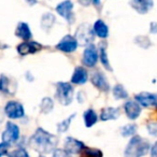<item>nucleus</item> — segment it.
I'll use <instances>...</instances> for the list:
<instances>
[{"label":"nucleus","mask_w":157,"mask_h":157,"mask_svg":"<svg viewBox=\"0 0 157 157\" xmlns=\"http://www.w3.org/2000/svg\"><path fill=\"white\" fill-rule=\"evenodd\" d=\"M58 139L43 128H38L29 140V145L41 153H51L56 150Z\"/></svg>","instance_id":"obj_1"},{"label":"nucleus","mask_w":157,"mask_h":157,"mask_svg":"<svg viewBox=\"0 0 157 157\" xmlns=\"http://www.w3.org/2000/svg\"><path fill=\"white\" fill-rule=\"evenodd\" d=\"M150 151V143L145 139L135 136L128 142L126 148H125L124 156L125 157H142L147 154Z\"/></svg>","instance_id":"obj_2"},{"label":"nucleus","mask_w":157,"mask_h":157,"mask_svg":"<svg viewBox=\"0 0 157 157\" xmlns=\"http://www.w3.org/2000/svg\"><path fill=\"white\" fill-rule=\"evenodd\" d=\"M73 86L68 82H58L56 84V98L63 105H69L73 100Z\"/></svg>","instance_id":"obj_3"},{"label":"nucleus","mask_w":157,"mask_h":157,"mask_svg":"<svg viewBox=\"0 0 157 157\" xmlns=\"http://www.w3.org/2000/svg\"><path fill=\"white\" fill-rule=\"evenodd\" d=\"M75 39L81 44H92L95 39V33L88 24H82L75 31Z\"/></svg>","instance_id":"obj_4"},{"label":"nucleus","mask_w":157,"mask_h":157,"mask_svg":"<svg viewBox=\"0 0 157 157\" xmlns=\"http://www.w3.org/2000/svg\"><path fill=\"white\" fill-rule=\"evenodd\" d=\"M5 114L11 120H16V118H22L25 115V110L22 103L18 101H8L7 105H5Z\"/></svg>","instance_id":"obj_5"},{"label":"nucleus","mask_w":157,"mask_h":157,"mask_svg":"<svg viewBox=\"0 0 157 157\" xmlns=\"http://www.w3.org/2000/svg\"><path fill=\"white\" fill-rule=\"evenodd\" d=\"M99 59V52L95 44H88L83 52V63L88 68H93L97 65Z\"/></svg>","instance_id":"obj_6"},{"label":"nucleus","mask_w":157,"mask_h":157,"mask_svg":"<svg viewBox=\"0 0 157 157\" xmlns=\"http://www.w3.org/2000/svg\"><path fill=\"white\" fill-rule=\"evenodd\" d=\"M78 46V42L73 36L67 35L56 44V50L63 53H73Z\"/></svg>","instance_id":"obj_7"},{"label":"nucleus","mask_w":157,"mask_h":157,"mask_svg":"<svg viewBox=\"0 0 157 157\" xmlns=\"http://www.w3.org/2000/svg\"><path fill=\"white\" fill-rule=\"evenodd\" d=\"M20 138V127L12 122H8L6 130L2 132V142L12 144L16 142Z\"/></svg>","instance_id":"obj_8"},{"label":"nucleus","mask_w":157,"mask_h":157,"mask_svg":"<svg viewBox=\"0 0 157 157\" xmlns=\"http://www.w3.org/2000/svg\"><path fill=\"white\" fill-rule=\"evenodd\" d=\"M56 12L68 22L73 21V2L71 0H63L56 7Z\"/></svg>","instance_id":"obj_9"},{"label":"nucleus","mask_w":157,"mask_h":157,"mask_svg":"<svg viewBox=\"0 0 157 157\" xmlns=\"http://www.w3.org/2000/svg\"><path fill=\"white\" fill-rule=\"evenodd\" d=\"M43 46L37 41H24L21 44L17 45V53L22 56H26V55L35 54V53L39 52Z\"/></svg>","instance_id":"obj_10"},{"label":"nucleus","mask_w":157,"mask_h":157,"mask_svg":"<svg viewBox=\"0 0 157 157\" xmlns=\"http://www.w3.org/2000/svg\"><path fill=\"white\" fill-rule=\"evenodd\" d=\"M90 82H92V84L95 87L98 88L101 92L108 93L110 90L109 82H108L107 78H105V75L102 72H100V71L94 72V73L92 74V76H90Z\"/></svg>","instance_id":"obj_11"},{"label":"nucleus","mask_w":157,"mask_h":157,"mask_svg":"<svg viewBox=\"0 0 157 157\" xmlns=\"http://www.w3.org/2000/svg\"><path fill=\"white\" fill-rule=\"evenodd\" d=\"M85 144L78 139H74L72 137H68L65 140V150L69 154H78L85 148Z\"/></svg>","instance_id":"obj_12"},{"label":"nucleus","mask_w":157,"mask_h":157,"mask_svg":"<svg viewBox=\"0 0 157 157\" xmlns=\"http://www.w3.org/2000/svg\"><path fill=\"white\" fill-rule=\"evenodd\" d=\"M136 100L139 105L143 107H155L157 105V95L151 94V93H140L136 95Z\"/></svg>","instance_id":"obj_13"},{"label":"nucleus","mask_w":157,"mask_h":157,"mask_svg":"<svg viewBox=\"0 0 157 157\" xmlns=\"http://www.w3.org/2000/svg\"><path fill=\"white\" fill-rule=\"evenodd\" d=\"M124 110L129 120H137L141 114V107L137 101L128 100L124 105Z\"/></svg>","instance_id":"obj_14"},{"label":"nucleus","mask_w":157,"mask_h":157,"mask_svg":"<svg viewBox=\"0 0 157 157\" xmlns=\"http://www.w3.org/2000/svg\"><path fill=\"white\" fill-rule=\"evenodd\" d=\"M88 73L87 70L83 67H75L73 74L71 76V83L75 85H83L87 82Z\"/></svg>","instance_id":"obj_15"},{"label":"nucleus","mask_w":157,"mask_h":157,"mask_svg":"<svg viewBox=\"0 0 157 157\" xmlns=\"http://www.w3.org/2000/svg\"><path fill=\"white\" fill-rule=\"evenodd\" d=\"M131 7L140 14H145L154 6L153 0H131Z\"/></svg>","instance_id":"obj_16"},{"label":"nucleus","mask_w":157,"mask_h":157,"mask_svg":"<svg viewBox=\"0 0 157 157\" xmlns=\"http://www.w3.org/2000/svg\"><path fill=\"white\" fill-rule=\"evenodd\" d=\"M15 36L20 38V39L24 40V41H29L31 39V37H33V35H31V30L29 28L28 24L25 22L18 23L15 30Z\"/></svg>","instance_id":"obj_17"},{"label":"nucleus","mask_w":157,"mask_h":157,"mask_svg":"<svg viewBox=\"0 0 157 157\" xmlns=\"http://www.w3.org/2000/svg\"><path fill=\"white\" fill-rule=\"evenodd\" d=\"M93 30L95 33V36L101 38V39H105L109 37V27L102 20H97L95 22L94 26H93Z\"/></svg>","instance_id":"obj_18"},{"label":"nucleus","mask_w":157,"mask_h":157,"mask_svg":"<svg viewBox=\"0 0 157 157\" xmlns=\"http://www.w3.org/2000/svg\"><path fill=\"white\" fill-rule=\"evenodd\" d=\"M121 115L120 109L117 108H112V107H108L105 109L101 110L100 113V120L103 122H107V121H114L116 118H118Z\"/></svg>","instance_id":"obj_19"},{"label":"nucleus","mask_w":157,"mask_h":157,"mask_svg":"<svg viewBox=\"0 0 157 157\" xmlns=\"http://www.w3.org/2000/svg\"><path fill=\"white\" fill-rule=\"evenodd\" d=\"M99 59H100L102 66L109 71H112V67L110 65L109 61V57H108V53H107V44L105 43H100L99 45Z\"/></svg>","instance_id":"obj_20"},{"label":"nucleus","mask_w":157,"mask_h":157,"mask_svg":"<svg viewBox=\"0 0 157 157\" xmlns=\"http://www.w3.org/2000/svg\"><path fill=\"white\" fill-rule=\"evenodd\" d=\"M83 118H84V124L87 128H90L92 126H94L95 124L98 121V115L95 112V110L93 109H88L84 112L83 114Z\"/></svg>","instance_id":"obj_21"},{"label":"nucleus","mask_w":157,"mask_h":157,"mask_svg":"<svg viewBox=\"0 0 157 157\" xmlns=\"http://www.w3.org/2000/svg\"><path fill=\"white\" fill-rule=\"evenodd\" d=\"M11 80L6 74L0 75V92L5 95H13L11 92Z\"/></svg>","instance_id":"obj_22"},{"label":"nucleus","mask_w":157,"mask_h":157,"mask_svg":"<svg viewBox=\"0 0 157 157\" xmlns=\"http://www.w3.org/2000/svg\"><path fill=\"white\" fill-rule=\"evenodd\" d=\"M55 23V16L52 13H44L41 17V28L44 31H48Z\"/></svg>","instance_id":"obj_23"},{"label":"nucleus","mask_w":157,"mask_h":157,"mask_svg":"<svg viewBox=\"0 0 157 157\" xmlns=\"http://www.w3.org/2000/svg\"><path fill=\"white\" fill-rule=\"evenodd\" d=\"M53 109H54V101H53V99L50 98V97H44L41 100V103H40L41 112L44 114H48L50 112L53 111Z\"/></svg>","instance_id":"obj_24"},{"label":"nucleus","mask_w":157,"mask_h":157,"mask_svg":"<svg viewBox=\"0 0 157 157\" xmlns=\"http://www.w3.org/2000/svg\"><path fill=\"white\" fill-rule=\"evenodd\" d=\"M113 96L115 99L117 100H121V99H126L128 97V93L127 90L124 88V86L121 85V84H116L115 86L113 87Z\"/></svg>","instance_id":"obj_25"},{"label":"nucleus","mask_w":157,"mask_h":157,"mask_svg":"<svg viewBox=\"0 0 157 157\" xmlns=\"http://www.w3.org/2000/svg\"><path fill=\"white\" fill-rule=\"evenodd\" d=\"M74 116H75V114H71L69 117H67L66 120H63V122L58 123V124H57V131H58V132H60V133L66 132V131L69 129L70 124H71V122H72V120L74 118Z\"/></svg>","instance_id":"obj_26"},{"label":"nucleus","mask_w":157,"mask_h":157,"mask_svg":"<svg viewBox=\"0 0 157 157\" xmlns=\"http://www.w3.org/2000/svg\"><path fill=\"white\" fill-rule=\"evenodd\" d=\"M81 157H103V154L98 148L85 147L81 152Z\"/></svg>","instance_id":"obj_27"},{"label":"nucleus","mask_w":157,"mask_h":157,"mask_svg":"<svg viewBox=\"0 0 157 157\" xmlns=\"http://www.w3.org/2000/svg\"><path fill=\"white\" fill-rule=\"evenodd\" d=\"M137 131V126L135 124H128L126 126H124L121 129V133H122L123 137H130L133 136Z\"/></svg>","instance_id":"obj_28"},{"label":"nucleus","mask_w":157,"mask_h":157,"mask_svg":"<svg viewBox=\"0 0 157 157\" xmlns=\"http://www.w3.org/2000/svg\"><path fill=\"white\" fill-rule=\"evenodd\" d=\"M8 156L9 157H30L28 153H27V151L25 150V148H22V147L8 153Z\"/></svg>","instance_id":"obj_29"},{"label":"nucleus","mask_w":157,"mask_h":157,"mask_svg":"<svg viewBox=\"0 0 157 157\" xmlns=\"http://www.w3.org/2000/svg\"><path fill=\"white\" fill-rule=\"evenodd\" d=\"M53 157H71V155L65 148H56L53 153Z\"/></svg>","instance_id":"obj_30"},{"label":"nucleus","mask_w":157,"mask_h":157,"mask_svg":"<svg viewBox=\"0 0 157 157\" xmlns=\"http://www.w3.org/2000/svg\"><path fill=\"white\" fill-rule=\"evenodd\" d=\"M10 144L5 143V142H1L0 143V157L5 156V155H8V150H9Z\"/></svg>","instance_id":"obj_31"},{"label":"nucleus","mask_w":157,"mask_h":157,"mask_svg":"<svg viewBox=\"0 0 157 157\" xmlns=\"http://www.w3.org/2000/svg\"><path fill=\"white\" fill-rule=\"evenodd\" d=\"M147 130L152 136H157V123H150L147 125Z\"/></svg>","instance_id":"obj_32"},{"label":"nucleus","mask_w":157,"mask_h":157,"mask_svg":"<svg viewBox=\"0 0 157 157\" xmlns=\"http://www.w3.org/2000/svg\"><path fill=\"white\" fill-rule=\"evenodd\" d=\"M151 155L152 157H157V142H155V144L151 148Z\"/></svg>","instance_id":"obj_33"},{"label":"nucleus","mask_w":157,"mask_h":157,"mask_svg":"<svg viewBox=\"0 0 157 157\" xmlns=\"http://www.w3.org/2000/svg\"><path fill=\"white\" fill-rule=\"evenodd\" d=\"M151 33H157V25L155 24V23H152V24H151Z\"/></svg>","instance_id":"obj_34"},{"label":"nucleus","mask_w":157,"mask_h":157,"mask_svg":"<svg viewBox=\"0 0 157 157\" xmlns=\"http://www.w3.org/2000/svg\"><path fill=\"white\" fill-rule=\"evenodd\" d=\"M26 1L29 3V5H31V6L36 5V3H37V0H26Z\"/></svg>","instance_id":"obj_35"},{"label":"nucleus","mask_w":157,"mask_h":157,"mask_svg":"<svg viewBox=\"0 0 157 157\" xmlns=\"http://www.w3.org/2000/svg\"><path fill=\"white\" fill-rule=\"evenodd\" d=\"M92 1H93V3L96 6H98L99 3H100V0H92Z\"/></svg>","instance_id":"obj_36"},{"label":"nucleus","mask_w":157,"mask_h":157,"mask_svg":"<svg viewBox=\"0 0 157 157\" xmlns=\"http://www.w3.org/2000/svg\"><path fill=\"white\" fill-rule=\"evenodd\" d=\"M80 1H81V2L83 3V5H85V3H86V5H87V3L90 2V0H80Z\"/></svg>","instance_id":"obj_37"},{"label":"nucleus","mask_w":157,"mask_h":157,"mask_svg":"<svg viewBox=\"0 0 157 157\" xmlns=\"http://www.w3.org/2000/svg\"><path fill=\"white\" fill-rule=\"evenodd\" d=\"M2 120H3V116H2V114H1V112H0V123L2 122Z\"/></svg>","instance_id":"obj_38"},{"label":"nucleus","mask_w":157,"mask_h":157,"mask_svg":"<svg viewBox=\"0 0 157 157\" xmlns=\"http://www.w3.org/2000/svg\"><path fill=\"white\" fill-rule=\"evenodd\" d=\"M41 157H44V156H41Z\"/></svg>","instance_id":"obj_39"}]
</instances>
